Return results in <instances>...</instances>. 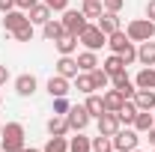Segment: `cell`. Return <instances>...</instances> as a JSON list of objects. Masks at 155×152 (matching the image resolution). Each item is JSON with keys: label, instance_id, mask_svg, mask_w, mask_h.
Segmentation results:
<instances>
[{"label": "cell", "instance_id": "6da1fadb", "mask_svg": "<svg viewBox=\"0 0 155 152\" xmlns=\"http://www.w3.org/2000/svg\"><path fill=\"white\" fill-rule=\"evenodd\" d=\"M0 149L3 152H21L24 149V125L21 122H6L0 131Z\"/></svg>", "mask_w": 155, "mask_h": 152}, {"label": "cell", "instance_id": "7a4b0ae2", "mask_svg": "<svg viewBox=\"0 0 155 152\" xmlns=\"http://www.w3.org/2000/svg\"><path fill=\"white\" fill-rule=\"evenodd\" d=\"M125 36L131 39V42H149V39L155 36V21H149V18H134V21H128Z\"/></svg>", "mask_w": 155, "mask_h": 152}, {"label": "cell", "instance_id": "3957f363", "mask_svg": "<svg viewBox=\"0 0 155 152\" xmlns=\"http://www.w3.org/2000/svg\"><path fill=\"white\" fill-rule=\"evenodd\" d=\"M78 42L87 48V51H98L101 45H107V36L98 30V24H87L84 30H81V36H78Z\"/></svg>", "mask_w": 155, "mask_h": 152}, {"label": "cell", "instance_id": "277c9868", "mask_svg": "<svg viewBox=\"0 0 155 152\" xmlns=\"http://www.w3.org/2000/svg\"><path fill=\"white\" fill-rule=\"evenodd\" d=\"M90 119H93V116L87 114V107H84V104H72V107L66 111V122H69V131H84V128L90 125Z\"/></svg>", "mask_w": 155, "mask_h": 152}, {"label": "cell", "instance_id": "5b68a950", "mask_svg": "<svg viewBox=\"0 0 155 152\" xmlns=\"http://www.w3.org/2000/svg\"><path fill=\"white\" fill-rule=\"evenodd\" d=\"M63 27H66V33H72V36H81V30H84V27H87V24H90V21H87V15H84V12H81V9H66V12H63Z\"/></svg>", "mask_w": 155, "mask_h": 152}, {"label": "cell", "instance_id": "8992f818", "mask_svg": "<svg viewBox=\"0 0 155 152\" xmlns=\"http://www.w3.org/2000/svg\"><path fill=\"white\" fill-rule=\"evenodd\" d=\"M137 131L134 128H119V131L110 137V143H114V149H119V152H131V149H137Z\"/></svg>", "mask_w": 155, "mask_h": 152}, {"label": "cell", "instance_id": "52a82bcc", "mask_svg": "<svg viewBox=\"0 0 155 152\" xmlns=\"http://www.w3.org/2000/svg\"><path fill=\"white\" fill-rule=\"evenodd\" d=\"M119 128H122V122H119V116H116V114L104 111V114L98 116V134H104V137H114Z\"/></svg>", "mask_w": 155, "mask_h": 152}, {"label": "cell", "instance_id": "ba28073f", "mask_svg": "<svg viewBox=\"0 0 155 152\" xmlns=\"http://www.w3.org/2000/svg\"><path fill=\"white\" fill-rule=\"evenodd\" d=\"M27 12H24V9H12V12H6V15H3V30H6V33H15V30H18V27H24V24H27Z\"/></svg>", "mask_w": 155, "mask_h": 152}, {"label": "cell", "instance_id": "9c48e42d", "mask_svg": "<svg viewBox=\"0 0 155 152\" xmlns=\"http://www.w3.org/2000/svg\"><path fill=\"white\" fill-rule=\"evenodd\" d=\"M110 87H114V90H119V93L125 95V98H134V93H137L134 81L125 75V72H119V75H114V78H110Z\"/></svg>", "mask_w": 155, "mask_h": 152}, {"label": "cell", "instance_id": "30bf717a", "mask_svg": "<svg viewBox=\"0 0 155 152\" xmlns=\"http://www.w3.org/2000/svg\"><path fill=\"white\" fill-rule=\"evenodd\" d=\"M48 93H51V98H66V95L72 93V84H69V78L54 75L51 81H48Z\"/></svg>", "mask_w": 155, "mask_h": 152}, {"label": "cell", "instance_id": "8fae6325", "mask_svg": "<svg viewBox=\"0 0 155 152\" xmlns=\"http://www.w3.org/2000/svg\"><path fill=\"white\" fill-rule=\"evenodd\" d=\"M98 30L104 33V36H110V33H116V30H122L119 27V12H101V18L96 21Z\"/></svg>", "mask_w": 155, "mask_h": 152}, {"label": "cell", "instance_id": "7c38bea8", "mask_svg": "<svg viewBox=\"0 0 155 152\" xmlns=\"http://www.w3.org/2000/svg\"><path fill=\"white\" fill-rule=\"evenodd\" d=\"M101 101H104V111L116 114V111L125 104V95L119 93V90H114V87H110V90H104V93H101Z\"/></svg>", "mask_w": 155, "mask_h": 152}, {"label": "cell", "instance_id": "4fadbf2b", "mask_svg": "<svg viewBox=\"0 0 155 152\" xmlns=\"http://www.w3.org/2000/svg\"><path fill=\"white\" fill-rule=\"evenodd\" d=\"M36 87H39L36 75H18V78H15V93H18V95H24V98L36 93Z\"/></svg>", "mask_w": 155, "mask_h": 152}, {"label": "cell", "instance_id": "5bb4252c", "mask_svg": "<svg viewBox=\"0 0 155 152\" xmlns=\"http://www.w3.org/2000/svg\"><path fill=\"white\" fill-rule=\"evenodd\" d=\"M51 6L48 3H36V6H30L27 9V18H30V24H45V21H51Z\"/></svg>", "mask_w": 155, "mask_h": 152}, {"label": "cell", "instance_id": "9a60e30c", "mask_svg": "<svg viewBox=\"0 0 155 152\" xmlns=\"http://www.w3.org/2000/svg\"><path fill=\"white\" fill-rule=\"evenodd\" d=\"M54 45H57L60 57H72V54L78 51V36H72V33H63V36H60Z\"/></svg>", "mask_w": 155, "mask_h": 152}, {"label": "cell", "instance_id": "2e32d148", "mask_svg": "<svg viewBox=\"0 0 155 152\" xmlns=\"http://www.w3.org/2000/svg\"><path fill=\"white\" fill-rule=\"evenodd\" d=\"M134 87L137 90H155V69L152 66H143L134 78Z\"/></svg>", "mask_w": 155, "mask_h": 152}, {"label": "cell", "instance_id": "e0dca14e", "mask_svg": "<svg viewBox=\"0 0 155 152\" xmlns=\"http://www.w3.org/2000/svg\"><path fill=\"white\" fill-rule=\"evenodd\" d=\"M48 134H51V137H66V134H69V122H66L63 114H54L48 119Z\"/></svg>", "mask_w": 155, "mask_h": 152}, {"label": "cell", "instance_id": "ac0fdd59", "mask_svg": "<svg viewBox=\"0 0 155 152\" xmlns=\"http://www.w3.org/2000/svg\"><path fill=\"white\" fill-rule=\"evenodd\" d=\"M78 72H81V69H78V60L75 57H60L57 60V75H63V78L72 81V78H78Z\"/></svg>", "mask_w": 155, "mask_h": 152}, {"label": "cell", "instance_id": "d6986e66", "mask_svg": "<svg viewBox=\"0 0 155 152\" xmlns=\"http://www.w3.org/2000/svg\"><path fill=\"white\" fill-rule=\"evenodd\" d=\"M128 42H131V39L125 36V30H116V33L107 36V48H110V54H122V51L128 48Z\"/></svg>", "mask_w": 155, "mask_h": 152}, {"label": "cell", "instance_id": "ffe728a7", "mask_svg": "<svg viewBox=\"0 0 155 152\" xmlns=\"http://www.w3.org/2000/svg\"><path fill=\"white\" fill-rule=\"evenodd\" d=\"M137 63L140 66H155V42H140V48H137Z\"/></svg>", "mask_w": 155, "mask_h": 152}, {"label": "cell", "instance_id": "44dd1931", "mask_svg": "<svg viewBox=\"0 0 155 152\" xmlns=\"http://www.w3.org/2000/svg\"><path fill=\"white\" fill-rule=\"evenodd\" d=\"M152 125H155V114H152V111H137V116H134V125H131V128H134L137 134H140V131L146 134L149 128H152Z\"/></svg>", "mask_w": 155, "mask_h": 152}, {"label": "cell", "instance_id": "7402d4cb", "mask_svg": "<svg viewBox=\"0 0 155 152\" xmlns=\"http://www.w3.org/2000/svg\"><path fill=\"white\" fill-rule=\"evenodd\" d=\"M134 104H137V111H155V90H137Z\"/></svg>", "mask_w": 155, "mask_h": 152}, {"label": "cell", "instance_id": "603a6c76", "mask_svg": "<svg viewBox=\"0 0 155 152\" xmlns=\"http://www.w3.org/2000/svg\"><path fill=\"white\" fill-rule=\"evenodd\" d=\"M116 116H119V122H122V125H134V116H137V104H134V98H125V104L116 111Z\"/></svg>", "mask_w": 155, "mask_h": 152}, {"label": "cell", "instance_id": "cb8c5ba5", "mask_svg": "<svg viewBox=\"0 0 155 152\" xmlns=\"http://www.w3.org/2000/svg\"><path fill=\"white\" fill-rule=\"evenodd\" d=\"M42 33H45V39H48V42H57L60 36H63V33H66V27H63V21H45V24H42Z\"/></svg>", "mask_w": 155, "mask_h": 152}, {"label": "cell", "instance_id": "d4e9b609", "mask_svg": "<svg viewBox=\"0 0 155 152\" xmlns=\"http://www.w3.org/2000/svg\"><path fill=\"white\" fill-rule=\"evenodd\" d=\"M84 107H87V114L93 116V119H98V116L104 114V101H101V95H96V93H90V95H87Z\"/></svg>", "mask_w": 155, "mask_h": 152}, {"label": "cell", "instance_id": "484cf974", "mask_svg": "<svg viewBox=\"0 0 155 152\" xmlns=\"http://www.w3.org/2000/svg\"><path fill=\"white\" fill-rule=\"evenodd\" d=\"M96 66H101L98 57H96V51H81V54H78V69H81V72H93Z\"/></svg>", "mask_w": 155, "mask_h": 152}, {"label": "cell", "instance_id": "4316f807", "mask_svg": "<svg viewBox=\"0 0 155 152\" xmlns=\"http://www.w3.org/2000/svg\"><path fill=\"white\" fill-rule=\"evenodd\" d=\"M69 152H93V137H84V131H78V137L69 140Z\"/></svg>", "mask_w": 155, "mask_h": 152}, {"label": "cell", "instance_id": "83f0119b", "mask_svg": "<svg viewBox=\"0 0 155 152\" xmlns=\"http://www.w3.org/2000/svg\"><path fill=\"white\" fill-rule=\"evenodd\" d=\"M81 12H84V15H87V21L90 18H101V12H104V3H101V0H84V6H81Z\"/></svg>", "mask_w": 155, "mask_h": 152}, {"label": "cell", "instance_id": "f1b7e54d", "mask_svg": "<svg viewBox=\"0 0 155 152\" xmlns=\"http://www.w3.org/2000/svg\"><path fill=\"white\" fill-rule=\"evenodd\" d=\"M101 69L114 78V75H119V72H125V63H122V57H119V54H110V57L101 63Z\"/></svg>", "mask_w": 155, "mask_h": 152}, {"label": "cell", "instance_id": "f546056e", "mask_svg": "<svg viewBox=\"0 0 155 152\" xmlns=\"http://www.w3.org/2000/svg\"><path fill=\"white\" fill-rule=\"evenodd\" d=\"M90 75H93V87H96V90H101V93H104V90L110 87V75H107L104 69H98V66H96Z\"/></svg>", "mask_w": 155, "mask_h": 152}, {"label": "cell", "instance_id": "4dcf8cb0", "mask_svg": "<svg viewBox=\"0 0 155 152\" xmlns=\"http://www.w3.org/2000/svg\"><path fill=\"white\" fill-rule=\"evenodd\" d=\"M78 93H84V95H90V93H96V87H93V75L90 72H78Z\"/></svg>", "mask_w": 155, "mask_h": 152}, {"label": "cell", "instance_id": "1f68e13d", "mask_svg": "<svg viewBox=\"0 0 155 152\" xmlns=\"http://www.w3.org/2000/svg\"><path fill=\"white\" fill-rule=\"evenodd\" d=\"M42 152H69V140L66 137H48V143H45Z\"/></svg>", "mask_w": 155, "mask_h": 152}, {"label": "cell", "instance_id": "d6a6232c", "mask_svg": "<svg viewBox=\"0 0 155 152\" xmlns=\"http://www.w3.org/2000/svg\"><path fill=\"white\" fill-rule=\"evenodd\" d=\"M12 36H15V42H33V24L27 21V24H24V27H18Z\"/></svg>", "mask_w": 155, "mask_h": 152}, {"label": "cell", "instance_id": "836d02e7", "mask_svg": "<svg viewBox=\"0 0 155 152\" xmlns=\"http://www.w3.org/2000/svg\"><path fill=\"white\" fill-rule=\"evenodd\" d=\"M110 149H114L110 137H104V134H98V137H93V152H110Z\"/></svg>", "mask_w": 155, "mask_h": 152}, {"label": "cell", "instance_id": "e575fe53", "mask_svg": "<svg viewBox=\"0 0 155 152\" xmlns=\"http://www.w3.org/2000/svg\"><path fill=\"white\" fill-rule=\"evenodd\" d=\"M119 57H122V63H125V66L137 63V48H134V42H128V48H125V51H122Z\"/></svg>", "mask_w": 155, "mask_h": 152}, {"label": "cell", "instance_id": "d590c367", "mask_svg": "<svg viewBox=\"0 0 155 152\" xmlns=\"http://www.w3.org/2000/svg\"><path fill=\"white\" fill-rule=\"evenodd\" d=\"M42 3H48L51 12H66L69 9V0H42Z\"/></svg>", "mask_w": 155, "mask_h": 152}, {"label": "cell", "instance_id": "8d00e7d4", "mask_svg": "<svg viewBox=\"0 0 155 152\" xmlns=\"http://www.w3.org/2000/svg\"><path fill=\"white\" fill-rule=\"evenodd\" d=\"M101 3H104V12H119L125 6V0H101Z\"/></svg>", "mask_w": 155, "mask_h": 152}, {"label": "cell", "instance_id": "74e56055", "mask_svg": "<svg viewBox=\"0 0 155 152\" xmlns=\"http://www.w3.org/2000/svg\"><path fill=\"white\" fill-rule=\"evenodd\" d=\"M69 107H72V104H69V98H54V114H63V116H66Z\"/></svg>", "mask_w": 155, "mask_h": 152}, {"label": "cell", "instance_id": "f35d334b", "mask_svg": "<svg viewBox=\"0 0 155 152\" xmlns=\"http://www.w3.org/2000/svg\"><path fill=\"white\" fill-rule=\"evenodd\" d=\"M36 3H42V0H15V9H30V6H36Z\"/></svg>", "mask_w": 155, "mask_h": 152}, {"label": "cell", "instance_id": "ab89813d", "mask_svg": "<svg viewBox=\"0 0 155 152\" xmlns=\"http://www.w3.org/2000/svg\"><path fill=\"white\" fill-rule=\"evenodd\" d=\"M15 9V0H0V12L6 15V12H12Z\"/></svg>", "mask_w": 155, "mask_h": 152}, {"label": "cell", "instance_id": "60d3db41", "mask_svg": "<svg viewBox=\"0 0 155 152\" xmlns=\"http://www.w3.org/2000/svg\"><path fill=\"white\" fill-rule=\"evenodd\" d=\"M146 18L155 21V0H149V3H146Z\"/></svg>", "mask_w": 155, "mask_h": 152}, {"label": "cell", "instance_id": "b9f144b4", "mask_svg": "<svg viewBox=\"0 0 155 152\" xmlns=\"http://www.w3.org/2000/svg\"><path fill=\"white\" fill-rule=\"evenodd\" d=\"M6 81H9V69H6V66H0V87H3Z\"/></svg>", "mask_w": 155, "mask_h": 152}, {"label": "cell", "instance_id": "7bdbcfd3", "mask_svg": "<svg viewBox=\"0 0 155 152\" xmlns=\"http://www.w3.org/2000/svg\"><path fill=\"white\" fill-rule=\"evenodd\" d=\"M146 134H149V143H152V149H155V125H152V128H149Z\"/></svg>", "mask_w": 155, "mask_h": 152}, {"label": "cell", "instance_id": "ee69618b", "mask_svg": "<svg viewBox=\"0 0 155 152\" xmlns=\"http://www.w3.org/2000/svg\"><path fill=\"white\" fill-rule=\"evenodd\" d=\"M21 152H42V149H33V146H30V149H27V146H24V149H21Z\"/></svg>", "mask_w": 155, "mask_h": 152}, {"label": "cell", "instance_id": "f6af8a7d", "mask_svg": "<svg viewBox=\"0 0 155 152\" xmlns=\"http://www.w3.org/2000/svg\"><path fill=\"white\" fill-rule=\"evenodd\" d=\"M0 131H3V122H0Z\"/></svg>", "mask_w": 155, "mask_h": 152}, {"label": "cell", "instance_id": "bcb514c9", "mask_svg": "<svg viewBox=\"0 0 155 152\" xmlns=\"http://www.w3.org/2000/svg\"><path fill=\"white\" fill-rule=\"evenodd\" d=\"M110 152H119V149H110Z\"/></svg>", "mask_w": 155, "mask_h": 152}, {"label": "cell", "instance_id": "7dc6e473", "mask_svg": "<svg viewBox=\"0 0 155 152\" xmlns=\"http://www.w3.org/2000/svg\"><path fill=\"white\" fill-rule=\"evenodd\" d=\"M131 152H140V149H131Z\"/></svg>", "mask_w": 155, "mask_h": 152}, {"label": "cell", "instance_id": "c3c4849f", "mask_svg": "<svg viewBox=\"0 0 155 152\" xmlns=\"http://www.w3.org/2000/svg\"><path fill=\"white\" fill-rule=\"evenodd\" d=\"M0 104H3V98H0Z\"/></svg>", "mask_w": 155, "mask_h": 152}, {"label": "cell", "instance_id": "681fc988", "mask_svg": "<svg viewBox=\"0 0 155 152\" xmlns=\"http://www.w3.org/2000/svg\"><path fill=\"white\" fill-rule=\"evenodd\" d=\"M152 152H155V149H152Z\"/></svg>", "mask_w": 155, "mask_h": 152}]
</instances>
